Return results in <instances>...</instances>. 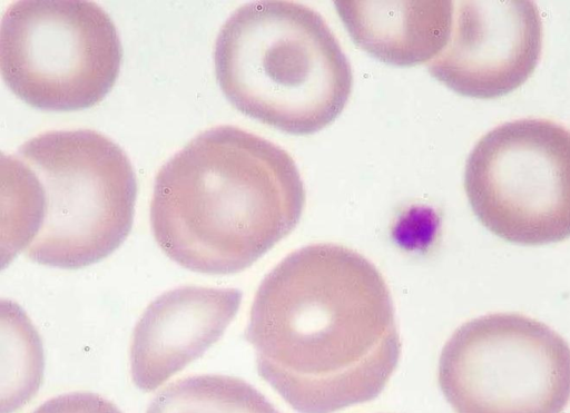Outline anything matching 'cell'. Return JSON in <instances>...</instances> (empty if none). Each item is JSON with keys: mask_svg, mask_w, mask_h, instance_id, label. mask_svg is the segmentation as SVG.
I'll return each mask as SVG.
<instances>
[{"mask_svg": "<svg viewBox=\"0 0 570 413\" xmlns=\"http://www.w3.org/2000/svg\"><path fill=\"white\" fill-rule=\"evenodd\" d=\"M146 413H281L258 390L242 378L203 374L176 381L161 390Z\"/></svg>", "mask_w": 570, "mask_h": 413, "instance_id": "obj_11", "label": "cell"}, {"mask_svg": "<svg viewBox=\"0 0 570 413\" xmlns=\"http://www.w3.org/2000/svg\"><path fill=\"white\" fill-rule=\"evenodd\" d=\"M32 413H121L110 401L91 392H71L52 397Z\"/></svg>", "mask_w": 570, "mask_h": 413, "instance_id": "obj_13", "label": "cell"}, {"mask_svg": "<svg viewBox=\"0 0 570 413\" xmlns=\"http://www.w3.org/2000/svg\"><path fill=\"white\" fill-rule=\"evenodd\" d=\"M121 59L117 28L94 1L19 0L2 16V79L36 109L77 111L99 104L116 83Z\"/></svg>", "mask_w": 570, "mask_h": 413, "instance_id": "obj_5", "label": "cell"}, {"mask_svg": "<svg viewBox=\"0 0 570 413\" xmlns=\"http://www.w3.org/2000/svg\"><path fill=\"white\" fill-rule=\"evenodd\" d=\"M215 75L244 115L292 135L333 122L352 91L350 61L323 17L293 1L236 9L214 48Z\"/></svg>", "mask_w": 570, "mask_h": 413, "instance_id": "obj_4", "label": "cell"}, {"mask_svg": "<svg viewBox=\"0 0 570 413\" xmlns=\"http://www.w3.org/2000/svg\"><path fill=\"white\" fill-rule=\"evenodd\" d=\"M464 189L479 222L519 245L570 237V130L523 118L485 134L471 150Z\"/></svg>", "mask_w": 570, "mask_h": 413, "instance_id": "obj_7", "label": "cell"}, {"mask_svg": "<svg viewBox=\"0 0 570 413\" xmlns=\"http://www.w3.org/2000/svg\"><path fill=\"white\" fill-rule=\"evenodd\" d=\"M3 357L2 413H11L37 393L42 377L43 354L39 335L24 312L11 301H1Z\"/></svg>", "mask_w": 570, "mask_h": 413, "instance_id": "obj_12", "label": "cell"}, {"mask_svg": "<svg viewBox=\"0 0 570 413\" xmlns=\"http://www.w3.org/2000/svg\"><path fill=\"white\" fill-rule=\"evenodd\" d=\"M238 288L185 285L155 298L137 322L130 345L135 385L151 392L199 358L237 314Z\"/></svg>", "mask_w": 570, "mask_h": 413, "instance_id": "obj_9", "label": "cell"}, {"mask_svg": "<svg viewBox=\"0 0 570 413\" xmlns=\"http://www.w3.org/2000/svg\"><path fill=\"white\" fill-rule=\"evenodd\" d=\"M449 41L428 63L430 73L466 97L504 96L533 72L541 55L542 22L533 1H453Z\"/></svg>", "mask_w": 570, "mask_h": 413, "instance_id": "obj_8", "label": "cell"}, {"mask_svg": "<svg viewBox=\"0 0 570 413\" xmlns=\"http://www.w3.org/2000/svg\"><path fill=\"white\" fill-rule=\"evenodd\" d=\"M3 266L23 253L78 269L131 230L137 180L126 153L92 129L50 130L1 156Z\"/></svg>", "mask_w": 570, "mask_h": 413, "instance_id": "obj_3", "label": "cell"}, {"mask_svg": "<svg viewBox=\"0 0 570 413\" xmlns=\"http://www.w3.org/2000/svg\"><path fill=\"white\" fill-rule=\"evenodd\" d=\"M305 189L278 145L222 125L194 137L158 170L150 224L160 249L191 272L244 271L298 224Z\"/></svg>", "mask_w": 570, "mask_h": 413, "instance_id": "obj_2", "label": "cell"}, {"mask_svg": "<svg viewBox=\"0 0 570 413\" xmlns=\"http://www.w3.org/2000/svg\"><path fill=\"white\" fill-rule=\"evenodd\" d=\"M334 6L356 46L397 67L436 58L449 41L454 10L449 0H336Z\"/></svg>", "mask_w": 570, "mask_h": 413, "instance_id": "obj_10", "label": "cell"}, {"mask_svg": "<svg viewBox=\"0 0 570 413\" xmlns=\"http://www.w3.org/2000/svg\"><path fill=\"white\" fill-rule=\"evenodd\" d=\"M245 337L261 377L298 413L374 400L401 355L383 275L360 253L332 243L296 249L264 277Z\"/></svg>", "mask_w": 570, "mask_h": 413, "instance_id": "obj_1", "label": "cell"}, {"mask_svg": "<svg viewBox=\"0 0 570 413\" xmlns=\"http://www.w3.org/2000/svg\"><path fill=\"white\" fill-rule=\"evenodd\" d=\"M438 378L456 413H561L570 402V346L529 316L488 314L448 340Z\"/></svg>", "mask_w": 570, "mask_h": 413, "instance_id": "obj_6", "label": "cell"}]
</instances>
